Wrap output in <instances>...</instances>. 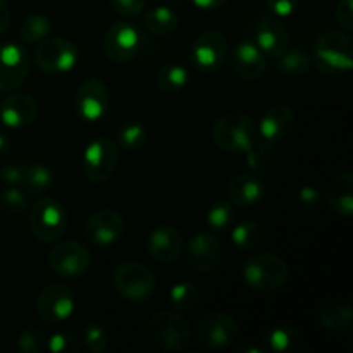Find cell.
<instances>
[{
	"instance_id": "cell-1",
	"label": "cell",
	"mask_w": 353,
	"mask_h": 353,
	"mask_svg": "<svg viewBox=\"0 0 353 353\" xmlns=\"http://www.w3.org/2000/svg\"><path fill=\"white\" fill-rule=\"evenodd\" d=\"M312 65H316L323 74L341 76L348 72L353 65V41L348 31H326L314 41Z\"/></svg>"
},
{
	"instance_id": "cell-2",
	"label": "cell",
	"mask_w": 353,
	"mask_h": 353,
	"mask_svg": "<svg viewBox=\"0 0 353 353\" xmlns=\"http://www.w3.org/2000/svg\"><path fill=\"white\" fill-rule=\"evenodd\" d=\"M212 140L219 150L228 154H248L261 137L248 114L226 112L214 123Z\"/></svg>"
},
{
	"instance_id": "cell-3",
	"label": "cell",
	"mask_w": 353,
	"mask_h": 353,
	"mask_svg": "<svg viewBox=\"0 0 353 353\" xmlns=\"http://www.w3.org/2000/svg\"><path fill=\"white\" fill-rule=\"evenodd\" d=\"M290 268L279 255L257 254L245 261L241 276L248 288L259 293H272L281 290L288 281Z\"/></svg>"
},
{
	"instance_id": "cell-4",
	"label": "cell",
	"mask_w": 353,
	"mask_h": 353,
	"mask_svg": "<svg viewBox=\"0 0 353 353\" xmlns=\"http://www.w3.org/2000/svg\"><path fill=\"white\" fill-rule=\"evenodd\" d=\"M148 338L162 352H183L192 343V324L179 312H157L148 321Z\"/></svg>"
},
{
	"instance_id": "cell-5",
	"label": "cell",
	"mask_w": 353,
	"mask_h": 353,
	"mask_svg": "<svg viewBox=\"0 0 353 353\" xmlns=\"http://www.w3.org/2000/svg\"><path fill=\"white\" fill-rule=\"evenodd\" d=\"M112 285L124 300L147 302L157 288V278L145 264L123 262L114 269Z\"/></svg>"
},
{
	"instance_id": "cell-6",
	"label": "cell",
	"mask_w": 353,
	"mask_h": 353,
	"mask_svg": "<svg viewBox=\"0 0 353 353\" xmlns=\"http://www.w3.org/2000/svg\"><path fill=\"white\" fill-rule=\"evenodd\" d=\"M31 233L43 243H52L64 234L68 228L65 207L55 199H40L30 210Z\"/></svg>"
},
{
	"instance_id": "cell-7",
	"label": "cell",
	"mask_w": 353,
	"mask_h": 353,
	"mask_svg": "<svg viewBox=\"0 0 353 353\" xmlns=\"http://www.w3.org/2000/svg\"><path fill=\"white\" fill-rule=\"evenodd\" d=\"M33 61L40 71L47 74H62L74 69L79 61V50L71 40L65 38H45L37 45Z\"/></svg>"
},
{
	"instance_id": "cell-8",
	"label": "cell",
	"mask_w": 353,
	"mask_h": 353,
	"mask_svg": "<svg viewBox=\"0 0 353 353\" xmlns=\"http://www.w3.org/2000/svg\"><path fill=\"white\" fill-rule=\"evenodd\" d=\"M117 162H119V147L116 141L109 138H97L85 148L81 161L83 174L90 183L100 185L114 174Z\"/></svg>"
},
{
	"instance_id": "cell-9",
	"label": "cell",
	"mask_w": 353,
	"mask_h": 353,
	"mask_svg": "<svg viewBox=\"0 0 353 353\" xmlns=\"http://www.w3.org/2000/svg\"><path fill=\"white\" fill-rule=\"evenodd\" d=\"M240 333V324L231 314L209 312L200 319L199 327H196V338L200 345L207 350H223L234 343Z\"/></svg>"
},
{
	"instance_id": "cell-10",
	"label": "cell",
	"mask_w": 353,
	"mask_h": 353,
	"mask_svg": "<svg viewBox=\"0 0 353 353\" xmlns=\"http://www.w3.org/2000/svg\"><path fill=\"white\" fill-rule=\"evenodd\" d=\"M38 317L48 326L65 323L76 310L74 293L64 285H48L40 292L34 302Z\"/></svg>"
},
{
	"instance_id": "cell-11",
	"label": "cell",
	"mask_w": 353,
	"mask_h": 353,
	"mask_svg": "<svg viewBox=\"0 0 353 353\" xmlns=\"http://www.w3.org/2000/svg\"><path fill=\"white\" fill-rule=\"evenodd\" d=\"M48 265L54 274L61 278H79L92 268V255L81 243L69 240L52 248L48 254Z\"/></svg>"
},
{
	"instance_id": "cell-12",
	"label": "cell",
	"mask_w": 353,
	"mask_h": 353,
	"mask_svg": "<svg viewBox=\"0 0 353 353\" xmlns=\"http://www.w3.org/2000/svg\"><path fill=\"white\" fill-rule=\"evenodd\" d=\"M228 54H230V47H228L226 37L221 31L209 30L199 34L193 41L190 61L200 71L212 72L224 64Z\"/></svg>"
},
{
	"instance_id": "cell-13",
	"label": "cell",
	"mask_w": 353,
	"mask_h": 353,
	"mask_svg": "<svg viewBox=\"0 0 353 353\" xmlns=\"http://www.w3.org/2000/svg\"><path fill=\"white\" fill-rule=\"evenodd\" d=\"M141 33L130 21H117L103 37V52L112 62H128L140 52Z\"/></svg>"
},
{
	"instance_id": "cell-14",
	"label": "cell",
	"mask_w": 353,
	"mask_h": 353,
	"mask_svg": "<svg viewBox=\"0 0 353 353\" xmlns=\"http://www.w3.org/2000/svg\"><path fill=\"white\" fill-rule=\"evenodd\" d=\"M31 57L21 45H0V92H14L26 83Z\"/></svg>"
},
{
	"instance_id": "cell-15",
	"label": "cell",
	"mask_w": 353,
	"mask_h": 353,
	"mask_svg": "<svg viewBox=\"0 0 353 353\" xmlns=\"http://www.w3.org/2000/svg\"><path fill=\"white\" fill-rule=\"evenodd\" d=\"M124 230H126V223L117 210L102 209L88 217L83 228V236L90 245L102 248L119 241Z\"/></svg>"
},
{
	"instance_id": "cell-16",
	"label": "cell",
	"mask_w": 353,
	"mask_h": 353,
	"mask_svg": "<svg viewBox=\"0 0 353 353\" xmlns=\"http://www.w3.org/2000/svg\"><path fill=\"white\" fill-rule=\"evenodd\" d=\"M76 114L86 123L103 119L109 109V86L99 78H86L76 92Z\"/></svg>"
},
{
	"instance_id": "cell-17",
	"label": "cell",
	"mask_w": 353,
	"mask_h": 353,
	"mask_svg": "<svg viewBox=\"0 0 353 353\" xmlns=\"http://www.w3.org/2000/svg\"><path fill=\"white\" fill-rule=\"evenodd\" d=\"M223 259V245L212 231H200L188 241L186 262L192 271L199 274H210L216 271Z\"/></svg>"
},
{
	"instance_id": "cell-18",
	"label": "cell",
	"mask_w": 353,
	"mask_h": 353,
	"mask_svg": "<svg viewBox=\"0 0 353 353\" xmlns=\"http://www.w3.org/2000/svg\"><path fill=\"white\" fill-rule=\"evenodd\" d=\"M257 133L264 143L274 148L279 141L288 138L296 126V116L285 103H274L259 119Z\"/></svg>"
},
{
	"instance_id": "cell-19",
	"label": "cell",
	"mask_w": 353,
	"mask_h": 353,
	"mask_svg": "<svg viewBox=\"0 0 353 353\" xmlns=\"http://www.w3.org/2000/svg\"><path fill=\"white\" fill-rule=\"evenodd\" d=\"M147 250L155 262L171 264L181 257L185 250V238L181 231L172 226H159L147 238Z\"/></svg>"
},
{
	"instance_id": "cell-20",
	"label": "cell",
	"mask_w": 353,
	"mask_h": 353,
	"mask_svg": "<svg viewBox=\"0 0 353 353\" xmlns=\"http://www.w3.org/2000/svg\"><path fill=\"white\" fill-rule=\"evenodd\" d=\"M255 45L265 57L272 59L279 57L290 47V31L281 17H262L255 31Z\"/></svg>"
},
{
	"instance_id": "cell-21",
	"label": "cell",
	"mask_w": 353,
	"mask_h": 353,
	"mask_svg": "<svg viewBox=\"0 0 353 353\" xmlns=\"http://www.w3.org/2000/svg\"><path fill=\"white\" fill-rule=\"evenodd\" d=\"M230 65L233 72L240 78L254 81L264 76L268 69V59L262 54L261 48L255 45V41H241L231 50Z\"/></svg>"
},
{
	"instance_id": "cell-22",
	"label": "cell",
	"mask_w": 353,
	"mask_h": 353,
	"mask_svg": "<svg viewBox=\"0 0 353 353\" xmlns=\"http://www.w3.org/2000/svg\"><path fill=\"white\" fill-rule=\"evenodd\" d=\"M38 116V102L28 93H10L0 102V121L3 126L17 128L30 126Z\"/></svg>"
},
{
	"instance_id": "cell-23",
	"label": "cell",
	"mask_w": 353,
	"mask_h": 353,
	"mask_svg": "<svg viewBox=\"0 0 353 353\" xmlns=\"http://www.w3.org/2000/svg\"><path fill=\"white\" fill-rule=\"evenodd\" d=\"M228 196L233 205H257L264 196V183L255 174H236L228 183Z\"/></svg>"
},
{
	"instance_id": "cell-24",
	"label": "cell",
	"mask_w": 353,
	"mask_h": 353,
	"mask_svg": "<svg viewBox=\"0 0 353 353\" xmlns=\"http://www.w3.org/2000/svg\"><path fill=\"white\" fill-rule=\"evenodd\" d=\"M327 205L336 216L345 219L353 216V174L350 171L338 172L330 183Z\"/></svg>"
},
{
	"instance_id": "cell-25",
	"label": "cell",
	"mask_w": 353,
	"mask_h": 353,
	"mask_svg": "<svg viewBox=\"0 0 353 353\" xmlns=\"http://www.w3.org/2000/svg\"><path fill=\"white\" fill-rule=\"evenodd\" d=\"M317 323L330 333H347L353 326V312L345 303H326L317 310Z\"/></svg>"
},
{
	"instance_id": "cell-26",
	"label": "cell",
	"mask_w": 353,
	"mask_h": 353,
	"mask_svg": "<svg viewBox=\"0 0 353 353\" xmlns=\"http://www.w3.org/2000/svg\"><path fill=\"white\" fill-rule=\"evenodd\" d=\"M312 68L310 55L302 47H288L276 57V69L290 78H303Z\"/></svg>"
},
{
	"instance_id": "cell-27",
	"label": "cell",
	"mask_w": 353,
	"mask_h": 353,
	"mask_svg": "<svg viewBox=\"0 0 353 353\" xmlns=\"http://www.w3.org/2000/svg\"><path fill=\"white\" fill-rule=\"evenodd\" d=\"M157 88L162 93H178L185 90L190 83V71L179 62H168L157 72Z\"/></svg>"
},
{
	"instance_id": "cell-28",
	"label": "cell",
	"mask_w": 353,
	"mask_h": 353,
	"mask_svg": "<svg viewBox=\"0 0 353 353\" xmlns=\"http://www.w3.org/2000/svg\"><path fill=\"white\" fill-rule=\"evenodd\" d=\"M143 23L147 30L155 37H168L178 30L179 17L168 6H155L145 14Z\"/></svg>"
},
{
	"instance_id": "cell-29",
	"label": "cell",
	"mask_w": 353,
	"mask_h": 353,
	"mask_svg": "<svg viewBox=\"0 0 353 353\" xmlns=\"http://www.w3.org/2000/svg\"><path fill=\"white\" fill-rule=\"evenodd\" d=\"M52 30H54V24H52L50 17L43 16V14H31L21 24L19 37L28 45L40 43L52 33Z\"/></svg>"
},
{
	"instance_id": "cell-30",
	"label": "cell",
	"mask_w": 353,
	"mask_h": 353,
	"mask_svg": "<svg viewBox=\"0 0 353 353\" xmlns=\"http://www.w3.org/2000/svg\"><path fill=\"white\" fill-rule=\"evenodd\" d=\"M52 183H54V171L50 168H47L45 164H28L26 176H24L21 188L28 190L34 195H41L50 188Z\"/></svg>"
},
{
	"instance_id": "cell-31",
	"label": "cell",
	"mask_w": 353,
	"mask_h": 353,
	"mask_svg": "<svg viewBox=\"0 0 353 353\" xmlns=\"http://www.w3.org/2000/svg\"><path fill=\"white\" fill-rule=\"evenodd\" d=\"M148 138V130L140 121H128L117 130V147L124 150H138Z\"/></svg>"
},
{
	"instance_id": "cell-32",
	"label": "cell",
	"mask_w": 353,
	"mask_h": 353,
	"mask_svg": "<svg viewBox=\"0 0 353 353\" xmlns=\"http://www.w3.org/2000/svg\"><path fill=\"white\" fill-rule=\"evenodd\" d=\"M169 300L178 312H188L199 303L200 290L192 281H179L169 292Z\"/></svg>"
},
{
	"instance_id": "cell-33",
	"label": "cell",
	"mask_w": 353,
	"mask_h": 353,
	"mask_svg": "<svg viewBox=\"0 0 353 353\" xmlns=\"http://www.w3.org/2000/svg\"><path fill=\"white\" fill-rule=\"evenodd\" d=\"M299 331L292 326H276L265 334V350L274 353H285L292 350L293 345L299 343Z\"/></svg>"
},
{
	"instance_id": "cell-34",
	"label": "cell",
	"mask_w": 353,
	"mask_h": 353,
	"mask_svg": "<svg viewBox=\"0 0 353 353\" xmlns=\"http://www.w3.org/2000/svg\"><path fill=\"white\" fill-rule=\"evenodd\" d=\"M231 241L240 250H250L261 241V228L254 221H243L231 231Z\"/></svg>"
},
{
	"instance_id": "cell-35",
	"label": "cell",
	"mask_w": 353,
	"mask_h": 353,
	"mask_svg": "<svg viewBox=\"0 0 353 353\" xmlns=\"http://www.w3.org/2000/svg\"><path fill=\"white\" fill-rule=\"evenodd\" d=\"M233 203L226 202V200H219V202L212 203L205 216L207 226L212 231H226L233 223Z\"/></svg>"
},
{
	"instance_id": "cell-36",
	"label": "cell",
	"mask_w": 353,
	"mask_h": 353,
	"mask_svg": "<svg viewBox=\"0 0 353 353\" xmlns=\"http://www.w3.org/2000/svg\"><path fill=\"white\" fill-rule=\"evenodd\" d=\"M0 209L6 214L19 216L28 209V196L19 186H7L0 192Z\"/></svg>"
},
{
	"instance_id": "cell-37",
	"label": "cell",
	"mask_w": 353,
	"mask_h": 353,
	"mask_svg": "<svg viewBox=\"0 0 353 353\" xmlns=\"http://www.w3.org/2000/svg\"><path fill=\"white\" fill-rule=\"evenodd\" d=\"M45 347V334L37 327H26L16 338V348L21 353H38Z\"/></svg>"
},
{
	"instance_id": "cell-38",
	"label": "cell",
	"mask_w": 353,
	"mask_h": 353,
	"mask_svg": "<svg viewBox=\"0 0 353 353\" xmlns=\"http://www.w3.org/2000/svg\"><path fill=\"white\" fill-rule=\"evenodd\" d=\"M47 347L52 353H78L81 343L71 331H57L50 336Z\"/></svg>"
},
{
	"instance_id": "cell-39",
	"label": "cell",
	"mask_w": 353,
	"mask_h": 353,
	"mask_svg": "<svg viewBox=\"0 0 353 353\" xmlns=\"http://www.w3.org/2000/svg\"><path fill=\"white\" fill-rule=\"evenodd\" d=\"M83 340H85L88 350H92L93 353H100L105 350L107 345H109V334L99 323H90L85 327Z\"/></svg>"
},
{
	"instance_id": "cell-40",
	"label": "cell",
	"mask_w": 353,
	"mask_h": 353,
	"mask_svg": "<svg viewBox=\"0 0 353 353\" xmlns=\"http://www.w3.org/2000/svg\"><path fill=\"white\" fill-rule=\"evenodd\" d=\"M26 162L9 161L0 168V179L6 186H23L24 176H26Z\"/></svg>"
},
{
	"instance_id": "cell-41",
	"label": "cell",
	"mask_w": 353,
	"mask_h": 353,
	"mask_svg": "<svg viewBox=\"0 0 353 353\" xmlns=\"http://www.w3.org/2000/svg\"><path fill=\"white\" fill-rule=\"evenodd\" d=\"M296 203L303 210H316L323 203V195L316 186H302L296 193Z\"/></svg>"
},
{
	"instance_id": "cell-42",
	"label": "cell",
	"mask_w": 353,
	"mask_h": 353,
	"mask_svg": "<svg viewBox=\"0 0 353 353\" xmlns=\"http://www.w3.org/2000/svg\"><path fill=\"white\" fill-rule=\"evenodd\" d=\"M110 7L116 14L124 17L138 16L147 6V0H109Z\"/></svg>"
},
{
	"instance_id": "cell-43",
	"label": "cell",
	"mask_w": 353,
	"mask_h": 353,
	"mask_svg": "<svg viewBox=\"0 0 353 353\" xmlns=\"http://www.w3.org/2000/svg\"><path fill=\"white\" fill-rule=\"evenodd\" d=\"M334 16L341 30L350 33L353 30V0H338Z\"/></svg>"
},
{
	"instance_id": "cell-44",
	"label": "cell",
	"mask_w": 353,
	"mask_h": 353,
	"mask_svg": "<svg viewBox=\"0 0 353 353\" xmlns=\"http://www.w3.org/2000/svg\"><path fill=\"white\" fill-rule=\"evenodd\" d=\"M269 10L276 17H288L296 12L300 6V0H265Z\"/></svg>"
},
{
	"instance_id": "cell-45",
	"label": "cell",
	"mask_w": 353,
	"mask_h": 353,
	"mask_svg": "<svg viewBox=\"0 0 353 353\" xmlns=\"http://www.w3.org/2000/svg\"><path fill=\"white\" fill-rule=\"evenodd\" d=\"M10 19H12V16H10L9 3H7V0H0V34L6 33L10 24Z\"/></svg>"
},
{
	"instance_id": "cell-46",
	"label": "cell",
	"mask_w": 353,
	"mask_h": 353,
	"mask_svg": "<svg viewBox=\"0 0 353 353\" xmlns=\"http://www.w3.org/2000/svg\"><path fill=\"white\" fill-rule=\"evenodd\" d=\"M228 2H230V0H192L193 6L199 7V9H202V10L221 9V7L226 6Z\"/></svg>"
},
{
	"instance_id": "cell-47",
	"label": "cell",
	"mask_w": 353,
	"mask_h": 353,
	"mask_svg": "<svg viewBox=\"0 0 353 353\" xmlns=\"http://www.w3.org/2000/svg\"><path fill=\"white\" fill-rule=\"evenodd\" d=\"M9 147H10L9 134L3 133V131H0V155L6 154V152L9 150Z\"/></svg>"
},
{
	"instance_id": "cell-48",
	"label": "cell",
	"mask_w": 353,
	"mask_h": 353,
	"mask_svg": "<svg viewBox=\"0 0 353 353\" xmlns=\"http://www.w3.org/2000/svg\"><path fill=\"white\" fill-rule=\"evenodd\" d=\"M240 353H262V350L257 347H241Z\"/></svg>"
},
{
	"instance_id": "cell-49",
	"label": "cell",
	"mask_w": 353,
	"mask_h": 353,
	"mask_svg": "<svg viewBox=\"0 0 353 353\" xmlns=\"http://www.w3.org/2000/svg\"><path fill=\"white\" fill-rule=\"evenodd\" d=\"M171 2H178V0H171Z\"/></svg>"
}]
</instances>
